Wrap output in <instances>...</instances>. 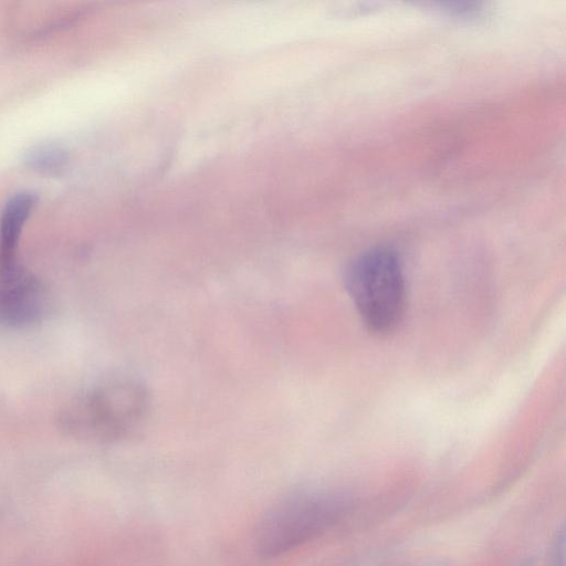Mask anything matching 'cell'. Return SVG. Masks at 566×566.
<instances>
[{
    "label": "cell",
    "instance_id": "6da1fadb",
    "mask_svg": "<svg viewBox=\"0 0 566 566\" xmlns=\"http://www.w3.org/2000/svg\"><path fill=\"white\" fill-rule=\"evenodd\" d=\"M149 395L133 378L104 381L76 396L61 409L60 428L84 441L113 442L127 437L146 418Z\"/></svg>",
    "mask_w": 566,
    "mask_h": 566
},
{
    "label": "cell",
    "instance_id": "3957f363",
    "mask_svg": "<svg viewBox=\"0 0 566 566\" xmlns=\"http://www.w3.org/2000/svg\"><path fill=\"white\" fill-rule=\"evenodd\" d=\"M48 308L49 294L41 280L19 260L17 250H0V325H34Z\"/></svg>",
    "mask_w": 566,
    "mask_h": 566
},
{
    "label": "cell",
    "instance_id": "7a4b0ae2",
    "mask_svg": "<svg viewBox=\"0 0 566 566\" xmlns=\"http://www.w3.org/2000/svg\"><path fill=\"white\" fill-rule=\"evenodd\" d=\"M346 285L366 327L375 334L391 332L405 311V280L398 256L387 248L361 254L350 265Z\"/></svg>",
    "mask_w": 566,
    "mask_h": 566
},
{
    "label": "cell",
    "instance_id": "277c9868",
    "mask_svg": "<svg viewBox=\"0 0 566 566\" xmlns=\"http://www.w3.org/2000/svg\"><path fill=\"white\" fill-rule=\"evenodd\" d=\"M35 200V195L30 191L18 192L8 200L0 219L1 248H17L21 231Z\"/></svg>",
    "mask_w": 566,
    "mask_h": 566
},
{
    "label": "cell",
    "instance_id": "5b68a950",
    "mask_svg": "<svg viewBox=\"0 0 566 566\" xmlns=\"http://www.w3.org/2000/svg\"><path fill=\"white\" fill-rule=\"evenodd\" d=\"M66 150L52 143L39 144L28 150L25 163L29 167L44 174L62 171L67 164Z\"/></svg>",
    "mask_w": 566,
    "mask_h": 566
}]
</instances>
